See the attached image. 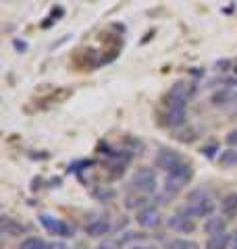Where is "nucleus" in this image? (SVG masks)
<instances>
[{
	"instance_id": "nucleus-1",
	"label": "nucleus",
	"mask_w": 237,
	"mask_h": 249,
	"mask_svg": "<svg viewBox=\"0 0 237 249\" xmlns=\"http://www.w3.org/2000/svg\"><path fill=\"white\" fill-rule=\"evenodd\" d=\"M158 175L154 168H138L136 173L131 177V187L139 193H144V196H156L158 193Z\"/></svg>"
},
{
	"instance_id": "nucleus-2",
	"label": "nucleus",
	"mask_w": 237,
	"mask_h": 249,
	"mask_svg": "<svg viewBox=\"0 0 237 249\" xmlns=\"http://www.w3.org/2000/svg\"><path fill=\"white\" fill-rule=\"evenodd\" d=\"M38 222L42 224V229L48 232L52 237H62V239H69L75 235V229L71 227L69 222L65 220H59L57 216H50V214H40L38 216Z\"/></svg>"
},
{
	"instance_id": "nucleus-3",
	"label": "nucleus",
	"mask_w": 237,
	"mask_h": 249,
	"mask_svg": "<svg viewBox=\"0 0 237 249\" xmlns=\"http://www.w3.org/2000/svg\"><path fill=\"white\" fill-rule=\"evenodd\" d=\"M136 222L144 231H154L162 224V214H160V210H158V206L148 204L146 208H141L136 212Z\"/></svg>"
},
{
	"instance_id": "nucleus-4",
	"label": "nucleus",
	"mask_w": 237,
	"mask_h": 249,
	"mask_svg": "<svg viewBox=\"0 0 237 249\" xmlns=\"http://www.w3.org/2000/svg\"><path fill=\"white\" fill-rule=\"evenodd\" d=\"M194 96V88L189 83H185V81H175L169 88V91H167V104L169 106H173V104H183V106H187V102H189V98Z\"/></svg>"
},
{
	"instance_id": "nucleus-5",
	"label": "nucleus",
	"mask_w": 237,
	"mask_h": 249,
	"mask_svg": "<svg viewBox=\"0 0 237 249\" xmlns=\"http://www.w3.org/2000/svg\"><path fill=\"white\" fill-rule=\"evenodd\" d=\"M167 227L171 231H175V232H181V235H192V232L196 231L194 218H189L187 214L181 212V210L167 218Z\"/></svg>"
},
{
	"instance_id": "nucleus-6",
	"label": "nucleus",
	"mask_w": 237,
	"mask_h": 249,
	"mask_svg": "<svg viewBox=\"0 0 237 249\" xmlns=\"http://www.w3.org/2000/svg\"><path fill=\"white\" fill-rule=\"evenodd\" d=\"M164 123L171 129H183L187 127V106L183 104H173L164 112Z\"/></svg>"
},
{
	"instance_id": "nucleus-7",
	"label": "nucleus",
	"mask_w": 237,
	"mask_h": 249,
	"mask_svg": "<svg viewBox=\"0 0 237 249\" xmlns=\"http://www.w3.org/2000/svg\"><path fill=\"white\" fill-rule=\"evenodd\" d=\"M215 210H217V204H215V199H202V201H196V204H189L185 206L181 212L187 214L189 218H210L212 214H215Z\"/></svg>"
},
{
	"instance_id": "nucleus-8",
	"label": "nucleus",
	"mask_w": 237,
	"mask_h": 249,
	"mask_svg": "<svg viewBox=\"0 0 237 249\" xmlns=\"http://www.w3.org/2000/svg\"><path fill=\"white\" fill-rule=\"evenodd\" d=\"M194 178V168L187 164V162H181L179 166H175L173 170H169L167 173V183L171 185H175V187H185L189 181Z\"/></svg>"
},
{
	"instance_id": "nucleus-9",
	"label": "nucleus",
	"mask_w": 237,
	"mask_h": 249,
	"mask_svg": "<svg viewBox=\"0 0 237 249\" xmlns=\"http://www.w3.org/2000/svg\"><path fill=\"white\" fill-rule=\"evenodd\" d=\"M181 162H183L181 160V154L175 152V150H171V147H160V150L156 152V166L162 168L164 173H169V170L179 166Z\"/></svg>"
},
{
	"instance_id": "nucleus-10",
	"label": "nucleus",
	"mask_w": 237,
	"mask_h": 249,
	"mask_svg": "<svg viewBox=\"0 0 237 249\" xmlns=\"http://www.w3.org/2000/svg\"><path fill=\"white\" fill-rule=\"evenodd\" d=\"M110 222L106 220L104 216H100V218H94V220H90L88 224H85V232H88L90 237H104L106 232H110Z\"/></svg>"
},
{
	"instance_id": "nucleus-11",
	"label": "nucleus",
	"mask_w": 237,
	"mask_h": 249,
	"mask_svg": "<svg viewBox=\"0 0 237 249\" xmlns=\"http://www.w3.org/2000/svg\"><path fill=\"white\" fill-rule=\"evenodd\" d=\"M231 247V235L220 232V235H210L208 241L204 243V249H229Z\"/></svg>"
},
{
	"instance_id": "nucleus-12",
	"label": "nucleus",
	"mask_w": 237,
	"mask_h": 249,
	"mask_svg": "<svg viewBox=\"0 0 237 249\" xmlns=\"http://www.w3.org/2000/svg\"><path fill=\"white\" fill-rule=\"evenodd\" d=\"M225 229H227V220L223 216H210L206 224H204V231L208 235H220V232H225Z\"/></svg>"
},
{
	"instance_id": "nucleus-13",
	"label": "nucleus",
	"mask_w": 237,
	"mask_h": 249,
	"mask_svg": "<svg viewBox=\"0 0 237 249\" xmlns=\"http://www.w3.org/2000/svg\"><path fill=\"white\" fill-rule=\"evenodd\" d=\"M148 197L150 196H144V193H139V191H133V193H129V196L125 197V208H127V210H141V208H146L148 206Z\"/></svg>"
},
{
	"instance_id": "nucleus-14",
	"label": "nucleus",
	"mask_w": 237,
	"mask_h": 249,
	"mask_svg": "<svg viewBox=\"0 0 237 249\" xmlns=\"http://www.w3.org/2000/svg\"><path fill=\"white\" fill-rule=\"evenodd\" d=\"M220 212H223V216H229V218H233L237 214V191L223 197V201H220Z\"/></svg>"
},
{
	"instance_id": "nucleus-15",
	"label": "nucleus",
	"mask_w": 237,
	"mask_h": 249,
	"mask_svg": "<svg viewBox=\"0 0 237 249\" xmlns=\"http://www.w3.org/2000/svg\"><path fill=\"white\" fill-rule=\"evenodd\" d=\"M0 231H2V235H9V237H17L23 232V227H19V222L11 220L9 216H2V220H0Z\"/></svg>"
},
{
	"instance_id": "nucleus-16",
	"label": "nucleus",
	"mask_w": 237,
	"mask_h": 249,
	"mask_svg": "<svg viewBox=\"0 0 237 249\" xmlns=\"http://www.w3.org/2000/svg\"><path fill=\"white\" fill-rule=\"evenodd\" d=\"M17 249H50V243H46V241L40 237H27L21 241Z\"/></svg>"
},
{
	"instance_id": "nucleus-17",
	"label": "nucleus",
	"mask_w": 237,
	"mask_h": 249,
	"mask_svg": "<svg viewBox=\"0 0 237 249\" xmlns=\"http://www.w3.org/2000/svg\"><path fill=\"white\" fill-rule=\"evenodd\" d=\"M218 162L223 166H237V150H225L223 154L218 156Z\"/></svg>"
},
{
	"instance_id": "nucleus-18",
	"label": "nucleus",
	"mask_w": 237,
	"mask_h": 249,
	"mask_svg": "<svg viewBox=\"0 0 237 249\" xmlns=\"http://www.w3.org/2000/svg\"><path fill=\"white\" fill-rule=\"evenodd\" d=\"M167 249H198V243H194L192 239H173L167 245Z\"/></svg>"
},
{
	"instance_id": "nucleus-19",
	"label": "nucleus",
	"mask_w": 237,
	"mask_h": 249,
	"mask_svg": "<svg viewBox=\"0 0 237 249\" xmlns=\"http://www.w3.org/2000/svg\"><path fill=\"white\" fill-rule=\"evenodd\" d=\"M206 197H208V191L206 189H194V191L187 193V201H189V204H196V201H202V199H206Z\"/></svg>"
},
{
	"instance_id": "nucleus-20",
	"label": "nucleus",
	"mask_w": 237,
	"mask_h": 249,
	"mask_svg": "<svg viewBox=\"0 0 237 249\" xmlns=\"http://www.w3.org/2000/svg\"><path fill=\"white\" fill-rule=\"evenodd\" d=\"M202 154L206 156V158H217V154H218V143L204 145V147H202Z\"/></svg>"
},
{
	"instance_id": "nucleus-21",
	"label": "nucleus",
	"mask_w": 237,
	"mask_h": 249,
	"mask_svg": "<svg viewBox=\"0 0 237 249\" xmlns=\"http://www.w3.org/2000/svg\"><path fill=\"white\" fill-rule=\"evenodd\" d=\"M96 191H98V193H96V197H98L100 201H108L110 197L115 196V193L110 191V189H96Z\"/></svg>"
},
{
	"instance_id": "nucleus-22",
	"label": "nucleus",
	"mask_w": 237,
	"mask_h": 249,
	"mask_svg": "<svg viewBox=\"0 0 237 249\" xmlns=\"http://www.w3.org/2000/svg\"><path fill=\"white\" fill-rule=\"evenodd\" d=\"M92 162L90 160H85V162H73V164L69 166V173H75V170H79V168H85V166H90Z\"/></svg>"
},
{
	"instance_id": "nucleus-23",
	"label": "nucleus",
	"mask_w": 237,
	"mask_h": 249,
	"mask_svg": "<svg viewBox=\"0 0 237 249\" xmlns=\"http://www.w3.org/2000/svg\"><path fill=\"white\" fill-rule=\"evenodd\" d=\"M227 143L229 145H237V129H233V131H229V133H227Z\"/></svg>"
},
{
	"instance_id": "nucleus-24",
	"label": "nucleus",
	"mask_w": 237,
	"mask_h": 249,
	"mask_svg": "<svg viewBox=\"0 0 237 249\" xmlns=\"http://www.w3.org/2000/svg\"><path fill=\"white\" fill-rule=\"evenodd\" d=\"M50 249H73V247L67 243H50Z\"/></svg>"
},
{
	"instance_id": "nucleus-25",
	"label": "nucleus",
	"mask_w": 237,
	"mask_h": 249,
	"mask_svg": "<svg viewBox=\"0 0 237 249\" xmlns=\"http://www.w3.org/2000/svg\"><path fill=\"white\" fill-rule=\"evenodd\" d=\"M15 50L25 52V44H23V40H15Z\"/></svg>"
},
{
	"instance_id": "nucleus-26",
	"label": "nucleus",
	"mask_w": 237,
	"mask_h": 249,
	"mask_svg": "<svg viewBox=\"0 0 237 249\" xmlns=\"http://www.w3.org/2000/svg\"><path fill=\"white\" fill-rule=\"evenodd\" d=\"M94 249H117L113 243H100V245H96Z\"/></svg>"
},
{
	"instance_id": "nucleus-27",
	"label": "nucleus",
	"mask_w": 237,
	"mask_h": 249,
	"mask_svg": "<svg viewBox=\"0 0 237 249\" xmlns=\"http://www.w3.org/2000/svg\"><path fill=\"white\" fill-rule=\"evenodd\" d=\"M231 249H237V231L231 235Z\"/></svg>"
},
{
	"instance_id": "nucleus-28",
	"label": "nucleus",
	"mask_w": 237,
	"mask_h": 249,
	"mask_svg": "<svg viewBox=\"0 0 237 249\" xmlns=\"http://www.w3.org/2000/svg\"><path fill=\"white\" fill-rule=\"evenodd\" d=\"M131 249H156L154 245H133Z\"/></svg>"
},
{
	"instance_id": "nucleus-29",
	"label": "nucleus",
	"mask_w": 237,
	"mask_h": 249,
	"mask_svg": "<svg viewBox=\"0 0 237 249\" xmlns=\"http://www.w3.org/2000/svg\"><path fill=\"white\" fill-rule=\"evenodd\" d=\"M233 71H235V75H237V65H235V69H233Z\"/></svg>"
}]
</instances>
